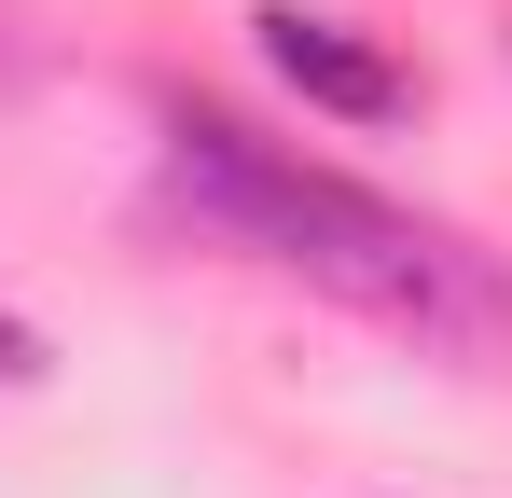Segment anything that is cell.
<instances>
[{
    "instance_id": "cell-1",
    "label": "cell",
    "mask_w": 512,
    "mask_h": 498,
    "mask_svg": "<svg viewBox=\"0 0 512 498\" xmlns=\"http://www.w3.org/2000/svg\"><path fill=\"white\" fill-rule=\"evenodd\" d=\"M167 166H180V194H194L222 236H250L263 263H291V277H319L333 305L416 332V346H512V277L471 236H443L416 208L333 180V166L250 139L236 111H194V97H180L167 111Z\"/></svg>"
},
{
    "instance_id": "cell-2",
    "label": "cell",
    "mask_w": 512,
    "mask_h": 498,
    "mask_svg": "<svg viewBox=\"0 0 512 498\" xmlns=\"http://www.w3.org/2000/svg\"><path fill=\"white\" fill-rule=\"evenodd\" d=\"M250 28H263V56H277V83H305V97H319V111H346V125H388V111H416L402 56H374L360 28L305 14V0H263Z\"/></svg>"
},
{
    "instance_id": "cell-3",
    "label": "cell",
    "mask_w": 512,
    "mask_h": 498,
    "mask_svg": "<svg viewBox=\"0 0 512 498\" xmlns=\"http://www.w3.org/2000/svg\"><path fill=\"white\" fill-rule=\"evenodd\" d=\"M42 360H56V346H42V332L0 305V388H42Z\"/></svg>"
}]
</instances>
